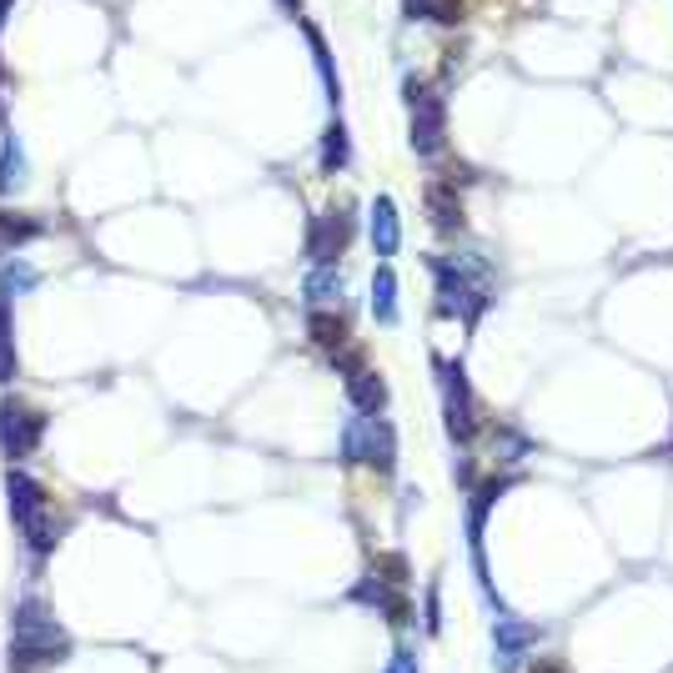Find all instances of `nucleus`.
<instances>
[{"mask_svg":"<svg viewBox=\"0 0 673 673\" xmlns=\"http://www.w3.org/2000/svg\"><path fill=\"white\" fill-rule=\"evenodd\" d=\"M41 287V272L31 267L25 257H5V267H0V296L5 302H15V296H25V292H36Z\"/></svg>","mask_w":673,"mask_h":673,"instance_id":"ddd939ff","label":"nucleus"},{"mask_svg":"<svg viewBox=\"0 0 673 673\" xmlns=\"http://www.w3.org/2000/svg\"><path fill=\"white\" fill-rule=\"evenodd\" d=\"M437 372H442V413H448V433L458 442L478 433V407H473V392H468V372L458 362H442L437 357Z\"/></svg>","mask_w":673,"mask_h":673,"instance_id":"423d86ee","label":"nucleus"},{"mask_svg":"<svg viewBox=\"0 0 673 673\" xmlns=\"http://www.w3.org/2000/svg\"><path fill=\"white\" fill-rule=\"evenodd\" d=\"M282 5H287V11H296V5H302V0H282Z\"/></svg>","mask_w":673,"mask_h":673,"instance_id":"a878e982","label":"nucleus"},{"mask_svg":"<svg viewBox=\"0 0 673 673\" xmlns=\"http://www.w3.org/2000/svg\"><path fill=\"white\" fill-rule=\"evenodd\" d=\"M21 181H25V156H21V142L5 131V146H0V197L15 191Z\"/></svg>","mask_w":673,"mask_h":673,"instance_id":"dca6fc26","label":"nucleus"},{"mask_svg":"<svg viewBox=\"0 0 673 673\" xmlns=\"http://www.w3.org/2000/svg\"><path fill=\"white\" fill-rule=\"evenodd\" d=\"M307 41H312V56H317V71L322 81H327V96H332V106L343 101V86H337V76H332V56H327V41H322L317 25H307Z\"/></svg>","mask_w":673,"mask_h":673,"instance_id":"412c9836","label":"nucleus"},{"mask_svg":"<svg viewBox=\"0 0 673 673\" xmlns=\"http://www.w3.org/2000/svg\"><path fill=\"white\" fill-rule=\"evenodd\" d=\"M41 232H46V222H36V216L0 212V257H15V251H21L25 242H36Z\"/></svg>","mask_w":673,"mask_h":673,"instance_id":"f8f14e48","label":"nucleus"},{"mask_svg":"<svg viewBox=\"0 0 673 673\" xmlns=\"http://www.w3.org/2000/svg\"><path fill=\"white\" fill-rule=\"evenodd\" d=\"M347 242H352V212H347V206H332V212L317 222L312 242H307L312 267H332V261L347 251Z\"/></svg>","mask_w":673,"mask_h":673,"instance_id":"0eeeda50","label":"nucleus"},{"mask_svg":"<svg viewBox=\"0 0 673 673\" xmlns=\"http://www.w3.org/2000/svg\"><path fill=\"white\" fill-rule=\"evenodd\" d=\"M15 378V337H11V302L0 296V382Z\"/></svg>","mask_w":673,"mask_h":673,"instance_id":"aec40b11","label":"nucleus"},{"mask_svg":"<svg viewBox=\"0 0 673 673\" xmlns=\"http://www.w3.org/2000/svg\"><path fill=\"white\" fill-rule=\"evenodd\" d=\"M5 493H11V518H15V528H21V538H25V553H31V563H46V558L56 553L60 532H66V523L51 518L46 487H41L31 473L11 468V473H5Z\"/></svg>","mask_w":673,"mask_h":673,"instance_id":"f03ea898","label":"nucleus"},{"mask_svg":"<svg viewBox=\"0 0 673 673\" xmlns=\"http://www.w3.org/2000/svg\"><path fill=\"white\" fill-rule=\"evenodd\" d=\"M343 166H347V126L332 121L327 136H322V171L332 177V171H343Z\"/></svg>","mask_w":673,"mask_h":673,"instance_id":"a211bd4d","label":"nucleus"},{"mask_svg":"<svg viewBox=\"0 0 673 673\" xmlns=\"http://www.w3.org/2000/svg\"><path fill=\"white\" fill-rule=\"evenodd\" d=\"M11 11H15V0H0V31H5V21H11Z\"/></svg>","mask_w":673,"mask_h":673,"instance_id":"393cba45","label":"nucleus"},{"mask_svg":"<svg viewBox=\"0 0 673 673\" xmlns=\"http://www.w3.org/2000/svg\"><path fill=\"white\" fill-rule=\"evenodd\" d=\"M372 247H378V257H397V247H402V222H397L392 197L372 201Z\"/></svg>","mask_w":673,"mask_h":673,"instance_id":"9b49d317","label":"nucleus"},{"mask_svg":"<svg viewBox=\"0 0 673 673\" xmlns=\"http://www.w3.org/2000/svg\"><path fill=\"white\" fill-rule=\"evenodd\" d=\"M433 277H437V312L442 317H462L473 327L483 317V307L493 302V287H487V267L468 257H433Z\"/></svg>","mask_w":673,"mask_h":673,"instance_id":"7ed1b4c3","label":"nucleus"},{"mask_svg":"<svg viewBox=\"0 0 673 673\" xmlns=\"http://www.w3.org/2000/svg\"><path fill=\"white\" fill-rule=\"evenodd\" d=\"M423 624H427V633H442V618H437V583L427 588V618Z\"/></svg>","mask_w":673,"mask_h":673,"instance_id":"b1692460","label":"nucleus"},{"mask_svg":"<svg viewBox=\"0 0 673 673\" xmlns=\"http://www.w3.org/2000/svg\"><path fill=\"white\" fill-rule=\"evenodd\" d=\"M367 462L382 468V473H392V462H397V442H392V427L382 413L372 417V433H367Z\"/></svg>","mask_w":673,"mask_h":673,"instance_id":"2eb2a0df","label":"nucleus"},{"mask_svg":"<svg viewBox=\"0 0 673 673\" xmlns=\"http://www.w3.org/2000/svg\"><path fill=\"white\" fill-rule=\"evenodd\" d=\"M427 206H433V222L442 226V232H458V226H462V206L452 201L448 187H433V191H427Z\"/></svg>","mask_w":673,"mask_h":673,"instance_id":"6ab92c4d","label":"nucleus"},{"mask_svg":"<svg viewBox=\"0 0 673 673\" xmlns=\"http://www.w3.org/2000/svg\"><path fill=\"white\" fill-rule=\"evenodd\" d=\"M407 15H433V21H458V0H407Z\"/></svg>","mask_w":673,"mask_h":673,"instance_id":"4be33fe9","label":"nucleus"},{"mask_svg":"<svg viewBox=\"0 0 673 673\" xmlns=\"http://www.w3.org/2000/svg\"><path fill=\"white\" fill-rule=\"evenodd\" d=\"M538 643V628L532 624H518V618H497L493 624V663H497V673H518V663H523V653Z\"/></svg>","mask_w":673,"mask_h":673,"instance_id":"6e6552de","label":"nucleus"},{"mask_svg":"<svg viewBox=\"0 0 673 673\" xmlns=\"http://www.w3.org/2000/svg\"><path fill=\"white\" fill-rule=\"evenodd\" d=\"M343 292H347V277L337 272V261H332V267H312L307 282H302V296H307L312 312L337 307V302H343Z\"/></svg>","mask_w":673,"mask_h":673,"instance_id":"9d476101","label":"nucleus"},{"mask_svg":"<svg viewBox=\"0 0 673 673\" xmlns=\"http://www.w3.org/2000/svg\"><path fill=\"white\" fill-rule=\"evenodd\" d=\"M347 397H352L357 413H382V407H388V388H382V378L372 372V367H362V362L347 367Z\"/></svg>","mask_w":673,"mask_h":673,"instance_id":"1a4fd4ad","label":"nucleus"},{"mask_svg":"<svg viewBox=\"0 0 673 673\" xmlns=\"http://www.w3.org/2000/svg\"><path fill=\"white\" fill-rule=\"evenodd\" d=\"M372 317L382 327L397 322V277H392V267H378V277H372Z\"/></svg>","mask_w":673,"mask_h":673,"instance_id":"4468645a","label":"nucleus"},{"mask_svg":"<svg viewBox=\"0 0 673 673\" xmlns=\"http://www.w3.org/2000/svg\"><path fill=\"white\" fill-rule=\"evenodd\" d=\"M388 673H423V663H417V653L407 649V643H397V649H392V663H388Z\"/></svg>","mask_w":673,"mask_h":673,"instance_id":"5701e85b","label":"nucleus"},{"mask_svg":"<svg viewBox=\"0 0 673 673\" xmlns=\"http://www.w3.org/2000/svg\"><path fill=\"white\" fill-rule=\"evenodd\" d=\"M307 332H312V343L327 347V352H337V347L347 343V322H343V317H332V312H312V317H307Z\"/></svg>","mask_w":673,"mask_h":673,"instance_id":"f3484780","label":"nucleus"},{"mask_svg":"<svg viewBox=\"0 0 673 673\" xmlns=\"http://www.w3.org/2000/svg\"><path fill=\"white\" fill-rule=\"evenodd\" d=\"M407 106H413V152L417 156H437V152H442V136H448V111H442V96H433L427 86L407 81Z\"/></svg>","mask_w":673,"mask_h":673,"instance_id":"39448f33","label":"nucleus"},{"mask_svg":"<svg viewBox=\"0 0 673 673\" xmlns=\"http://www.w3.org/2000/svg\"><path fill=\"white\" fill-rule=\"evenodd\" d=\"M66 653H71V633L46 614V603L41 598L15 603V618H11L15 669H51V663H66Z\"/></svg>","mask_w":673,"mask_h":673,"instance_id":"f257e3e1","label":"nucleus"},{"mask_svg":"<svg viewBox=\"0 0 673 673\" xmlns=\"http://www.w3.org/2000/svg\"><path fill=\"white\" fill-rule=\"evenodd\" d=\"M41 437H46V413H41V407H31V402H21V397L0 402V452L11 458V468L41 448Z\"/></svg>","mask_w":673,"mask_h":673,"instance_id":"20e7f679","label":"nucleus"}]
</instances>
